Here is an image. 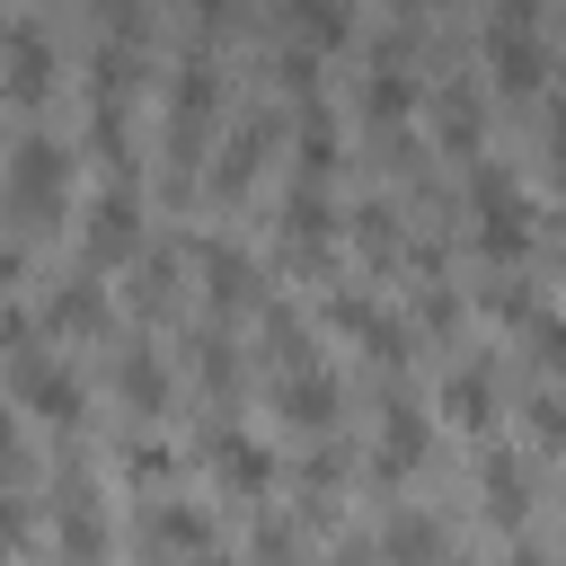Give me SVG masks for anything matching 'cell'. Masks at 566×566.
Instances as JSON below:
<instances>
[{
    "label": "cell",
    "mask_w": 566,
    "mask_h": 566,
    "mask_svg": "<svg viewBox=\"0 0 566 566\" xmlns=\"http://www.w3.org/2000/svg\"><path fill=\"white\" fill-rule=\"evenodd\" d=\"M531 354H539L548 371H566V318H531Z\"/></svg>",
    "instance_id": "cell-21"
},
{
    "label": "cell",
    "mask_w": 566,
    "mask_h": 566,
    "mask_svg": "<svg viewBox=\"0 0 566 566\" xmlns=\"http://www.w3.org/2000/svg\"><path fill=\"white\" fill-rule=\"evenodd\" d=\"M380 548H389V566H433V557H442V531H433L424 513H389Z\"/></svg>",
    "instance_id": "cell-14"
},
{
    "label": "cell",
    "mask_w": 566,
    "mask_h": 566,
    "mask_svg": "<svg viewBox=\"0 0 566 566\" xmlns=\"http://www.w3.org/2000/svg\"><path fill=\"white\" fill-rule=\"evenodd\" d=\"M486 62H495V80H504L513 97H531V88H539V71H548V44H539V27H531V18H495Z\"/></svg>",
    "instance_id": "cell-4"
},
{
    "label": "cell",
    "mask_w": 566,
    "mask_h": 566,
    "mask_svg": "<svg viewBox=\"0 0 566 566\" xmlns=\"http://www.w3.org/2000/svg\"><path fill=\"white\" fill-rule=\"evenodd\" d=\"M469 212H478V248L486 256H522L531 248V203H522V186L504 168H478L469 177Z\"/></svg>",
    "instance_id": "cell-2"
},
{
    "label": "cell",
    "mask_w": 566,
    "mask_h": 566,
    "mask_svg": "<svg viewBox=\"0 0 566 566\" xmlns=\"http://www.w3.org/2000/svg\"><path fill=\"white\" fill-rule=\"evenodd\" d=\"M478 486H486V513H495V522H522V513H531V486H522V460H504V451H486V469H478Z\"/></svg>",
    "instance_id": "cell-13"
},
{
    "label": "cell",
    "mask_w": 566,
    "mask_h": 566,
    "mask_svg": "<svg viewBox=\"0 0 566 566\" xmlns=\"http://www.w3.org/2000/svg\"><path fill=\"white\" fill-rule=\"evenodd\" d=\"M292 9V27H301V44H345L354 35V18H345V0H283Z\"/></svg>",
    "instance_id": "cell-19"
},
{
    "label": "cell",
    "mask_w": 566,
    "mask_h": 566,
    "mask_svg": "<svg viewBox=\"0 0 566 566\" xmlns=\"http://www.w3.org/2000/svg\"><path fill=\"white\" fill-rule=\"evenodd\" d=\"M168 469H177V460H168L159 442H133V478H168Z\"/></svg>",
    "instance_id": "cell-23"
},
{
    "label": "cell",
    "mask_w": 566,
    "mask_h": 566,
    "mask_svg": "<svg viewBox=\"0 0 566 566\" xmlns=\"http://www.w3.org/2000/svg\"><path fill=\"white\" fill-rule=\"evenodd\" d=\"M336 407H345L336 371H318V363H310V371H292V380H283V416H292V424H336Z\"/></svg>",
    "instance_id": "cell-11"
},
{
    "label": "cell",
    "mask_w": 566,
    "mask_h": 566,
    "mask_svg": "<svg viewBox=\"0 0 566 566\" xmlns=\"http://www.w3.org/2000/svg\"><path fill=\"white\" fill-rule=\"evenodd\" d=\"M133 239H142V203H133V186L115 177V186L88 203V256L115 265V256H133Z\"/></svg>",
    "instance_id": "cell-6"
},
{
    "label": "cell",
    "mask_w": 566,
    "mask_h": 566,
    "mask_svg": "<svg viewBox=\"0 0 566 566\" xmlns=\"http://www.w3.org/2000/svg\"><path fill=\"white\" fill-rule=\"evenodd\" d=\"M256 557H265V566H301V539H292L283 522H265V531H256Z\"/></svg>",
    "instance_id": "cell-22"
},
{
    "label": "cell",
    "mask_w": 566,
    "mask_h": 566,
    "mask_svg": "<svg viewBox=\"0 0 566 566\" xmlns=\"http://www.w3.org/2000/svg\"><path fill=\"white\" fill-rule=\"evenodd\" d=\"M327 168H336V115L310 97V115H301V186H327Z\"/></svg>",
    "instance_id": "cell-15"
},
{
    "label": "cell",
    "mask_w": 566,
    "mask_h": 566,
    "mask_svg": "<svg viewBox=\"0 0 566 566\" xmlns=\"http://www.w3.org/2000/svg\"><path fill=\"white\" fill-rule=\"evenodd\" d=\"M504 566H539V557H531V548H513V557H504Z\"/></svg>",
    "instance_id": "cell-25"
},
{
    "label": "cell",
    "mask_w": 566,
    "mask_h": 566,
    "mask_svg": "<svg viewBox=\"0 0 566 566\" xmlns=\"http://www.w3.org/2000/svg\"><path fill=\"white\" fill-rule=\"evenodd\" d=\"M442 416H451V424H469V433H486V416H495L486 371H451V380H442Z\"/></svg>",
    "instance_id": "cell-16"
},
{
    "label": "cell",
    "mask_w": 566,
    "mask_h": 566,
    "mask_svg": "<svg viewBox=\"0 0 566 566\" xmlns=\"http://www.w3.org/2000/svg\"><path fill=\"white\" fill-rule=\"evenodd\" d=\"M186 9H203V18H221V9H230V0H186Z\"/></svg>",
    "instance_id": "cell-24"
},
{
    "label": "cell",
    "mask_w": 566,
    "mask_h": 566,
    "mask_svg": "<svg viewBox=\"0 0 566 566\" xmlns=\"http://www.w3.org/2000/svg\"><path fill=\"white\" fill-rule=\"evenodd\" d=\"M115 380H124V398H133V407H159V398H168V380H159V363H150V345H133V354L115 363Z\"/></svg>",
    "instance_id": "cell-20"
},
{
    "label": "cell",
    "mask_w": 566,
    "mask_h": 566,
    "mask_svg": "<svg viewBox=\"0 0 566 566\" xmlns=\"http://www.w3.org/2000/svg\"><path fill=\"white\" fill-rule=\"evenodd\" d=\"M44 88H53V35L35 18H18L9 27V97L18 106H44Z\"/></svg>",
    "instance_id": "cell-7"
},
{
    "label": "cell",
    "mask_w": 566,
    "mask_h": 566,
    "mask_svg": "<svg viewBox=\"0 0 566 566\" xmlns=\"http://www.w3.org/2000/svg\"><path fill=\"white\" fill-rule=\"evenodd\" d=\"M62 195H71V150H62L53 133H18V150H9V203H18V230H44V221L62 212Z\"/></svg>",
    "instance_id": "cell-1"
},
{
    "label": "cell",
    "mask_w": 566,
    "mask_h": 566,
    "mask_svg": "<svg viewBox=\"0 0 566 566\" xmlns=\"http://www.w3.org/2000/svg\"><path fill=\"white\" fill-rule=\"evenodd\" d=\"M265 142H274V124H265V115H256V124H239V133H230V150H221V168H212V195H248V177H256Z\"/></svg>",
    "instance_id": "cell-12"
},
{
    "label": "cell",
    "mask_w": 566,
    "mask_h": 566,
    "mask_svg": "<svg viewBox=\"0 0 566 566\" xmlns=\"http://www.w3.org/2000/svg\"><path fill=\"white\" fill-rule=\"evenodd\" d=\"M195 265H203V283H212V301H248V256L230 248V239H212V248H195Z\"/></svg>",
    "instance_id": "cell-17"
},
{
    "label": "cell",
    "mask_w": 566,
    "mask_h": 566,
    "mask_svg": "<svg viewBox=\"0 0 566 566\" xmlns=\"http://www.w3.org/2000/svg\"><path fill=\"white\" fill-rule=\"evenodd\" d=\"M142 531H150V539H159V548H186V557H212V522H203V513H195V504H186V495H159V504H150V522H142Z\"/></svg>",
    "instance_id": "cell-10"
},
{
    "label": "cell",
    "mask_w": 566,
    "mask_h": 566,
    "mask_svg": "<svg viewBox=\"0 0 566 566\" xmlns=\"http://www.w3.org/2000/svg\"><path fill=\"white\" fill-rule=\"evenodd\" d=\"M424 460V416H416V398H389V416H380V451H371V478H407Z\"/></svg>",
    "instance_id": "cell-8"
},
{
    "label": "cell",
    "mask_w": 566,
    "mask_h": 566,
    "mask_svg": "<svg viewBox=\"0 0 566 566\" xmlns=\"http://www.w3.org/2000/svg\"><path fill=\"white\" fill-rule=\"evenodd\" d=\"M212 97H221L212 62H186V71H177V88H168V159H177V177H186V168H195V150H203V115H212Z\"/></svg>",
    "instance_id": "cell-3"
},
{
    "label": "cell",
    "mask_w": 566,
    "mask_h": 566,
    "mask_svg": "<svg viewBox=\"0 0 566 566\" xmlns=\"http://www.w3.org/2000/svg\"><path fill=\"white\" fill-rule=\"evenodd\" d=\"M44 318H53L62 336H88V327L106 318V301H97V283H62V292L44 301Z\"/></svg>",
    "instance_id": "cell-18"
},
{
    "label": "cell",
    "mask_w": 566,
    "mask_h": 566,
    "mask_svg": "<svg viewBox=\"0 0 566 566\" xmlns=\"http://www.w3.org/2000/svg\"><path fill=\"white\" fill-rule=\"evenodd\" d=\"M363 115H371L380 133H398V124L416 115V80L398 71V44H389V53H380V71L363 80Z\"/></svg>",
    "instance_id": "cell-9"
},
{
    "label": "cell",
    "mask_w": 566,
    "mask_h": 566,
    "mask_svg": "<svg viewBox=\"0 0 566 566\" xmlns=\"http://www.w3.org/2000/svg\"><path fill=\"white\" fill-rule=\"evenodd\" d=\"M203 460H212L239 495H265V486H274V451H265L248 424H212V433H203Z\"/></svg>",
    "instance_id": "cell-5"
}]
</instances>
